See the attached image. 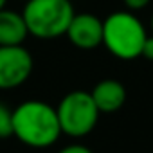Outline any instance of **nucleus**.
I'll return each mask as SVG.
<instances>
[{
  "mask_svg": "<svg viewBox=\"0 0 153 153\" xmlns=\"http://www.w3.org/2000/svg\"><path fill=\"white\" fill-rule=\"evenodd\" d=\"M148 38L144 24L131 11H114L103 20V45L119 59L130 61L140 58Z\"/></svg>",
  "mask_w": 153,
  "mask_h": 153,
  "instance_id": "f03ea898",
  "label": "nucleus"
},
{
  "mask_svg": "<svg viewBox=\"0 0 153 153\" xmlns=\"http://www.w3.org/2000/svg\"><path fill=\"white\" fill-rule=\"evenodd\" d=\"M13 135V110L0 103V139Z\"/></svg>",
  "mask_w": 153,
  "mask_h": 153,
  "instance_id": "1a4fd4ad",
  "label": "nucleus"
},
{
  "mask_svg": "<svg viewBox=\"0 0 153 153\" xmlns=\"http://www.w3.org/2000/svg\"><path fill=\"white\" fill-rule=\"evenodd\" d=\"M151 34H153V15H151Z\"/></svg>",
  "mask_w": 153,
  "mask_h": 153,
  "instance_id": "4468645a",
  "label": "nucleus"
},
{
  "mask_svg": "<svg viewBox=\"0 0 153 153\" xmlns=\"http://www.w3.org/2000/svg\"><path fill=\"white\" fill-rule=\"evenodd\" d=\"M13 135L29 148H49L59 135L56 108L40 99H27L13 110Z\"/></svg>",
  "mask_w": 153,
  "mask_h": 153,
  "instance_id": "f257e3e1",
  "label": "nucleus"
},
{
  "mask_svg": "<svg viewBox=\"0 0 153 153\" xmlns=\"http://www.w3.org/2000/svg\"><path fill=\"white\" fill-rule=\"evenodd\" d=\"M29 36L24 15L13 9H0V47L24 45Z\"/></svg>",
  "mask_w": 153,
  "mask_h": 153,
  "instance_id": "6e6552de",
  "label": "nucleus"
},
{
  "mask_svg": "<svg viewBox=\"0 0 153 153\" xmlns=\"http://www.w3.org/2000/svg\"><path fill=\"white\" fill-rule=\"evenodd\" d=\"M22 15L29 34L52 40L67 34L76 11L70 0H29Z\"/></svg>",
  "mask_w": 153,
  "mask_h": 153,
  "instance_id": "7ed1b4c3",
  "label": "nucleus"
},
{
  "mask_svg": "<svg viewBox=\"0 0 153 153\" xmlns=\"http://www.w3.org/2000/svg\"><path fill=\"white\" fill-rule=\"evenodd\" d=\"M6 2H7V0H0V9H4V7H6Z\"/></svg>",
  "mask_w": 153,
  "mask_h": 153,
  "instance_id": "ddd939ff",
  "label": "nucleus"
},
{
  "mask_svg": "<svg viewBox=\"0 0 153 153\" xmlns=\"http://www.w3.org/2000/svg\"><path fill=\"white\" fill-rule=\"evenodd\" d=\"M90 96L101 114H114L126 103V88L117 79H101L90 90Z\"/></svg>",
  "mask_w": 153,
  "mask_h": 153,
  "instance_id": "0eeeda50",
  "label": "nucleus"
},
{
  "mask_svg": "<svg viewBox=\"0 0 153 153\" xmlns=\"http://www.w3.org/2000/svg\"><path fill=\"white\" fill-rule=\"evenodd\" d=\"M33 56L24 45L0 47V90L22 87L33 74Z\"/></svg>",
  "mask_w": 153,
  "mask_h": 153,
  "instance_id": "39448f33",
  "label": "nucleus"
},
{
  "mask_svg": "<svg viewBox=\"0 0 153 153\" xmlns=\"http://www.w3.org/2000/svg\"><path fill=\"white\" fill-rule=\"evenodd\" d=\"M149 2H151V0H124V6H126L128 11L133 13V11H140L144 7H148Z\"/></svg>",
  "mask_w": 153,
  "mask_h": 153,
  "instance_id": "9b49d317",
  "label": "nucleus"
},
{
  "mask_svg": "<svg viewBox=\"0 0 153 153\" xmlns=\"http://www.w3.org/2000/svg\"><path fill=\"white\" fill-rule=\"evenodd\" d=\"M140 56L144 59H148V61H153V34H148V38H146V42L142 45Z\"/></svg>",
  "mask_w": 153,
  "mask_h": 153,
  "instance_id": "9d476101",
  "label": "nucleus"
},
{
  "mask_svg": "<svg viewBox=\"0 0 153 153\" xmlns=\"http://www.w3.org/2000/svg\"><path fill=\"white\" fill-rule=\"evenodd\" d=\"M65 36L81 51L97 49L103 45V20L94 13H76Z\"/></svg>",
  "mask_w": 153,
  "mask_h": 153,
  "instance_id": "423d86ee",
  "label": "nucleus"
},
{
  "mask_svg": "<svg viewBox=\"0 0 153 153\" xmlns=\"http://www.w3.org/2000/svg\"><path fill=\"white\" fill-rule=\"evenodd\" d=\"M58 153H94L90 148L83 146V144H70V146H65L61 148Z\"/></svg>",
  "mask_w": 153,
  "mask_h": 153,
  "instance_id": "f8f14e48",
  "label": "nucleus"
},
{
  "mask_svg": "<svg viewBox=\"0 0 153 153\" xmlns=\"http://www.w3.org/2000/svg\"><path fill=\"white\" fill-rule=\"evenodd\" d=\"M56 114L61 133L74 139L88 135L96 128L101 115L90 92L87 90H72L63 96V99L56 106Z\"/></svg>",
  "mask_w": 153,
  "mask_h": 153,
  "instance_id": "20e7f679",
  "label": "nucleus"
}]
</instances>
